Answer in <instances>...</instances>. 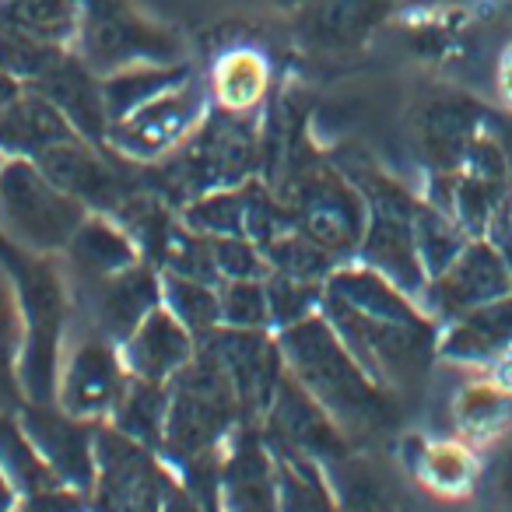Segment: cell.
I'll use <instances>...</instances> for the list:
<instances>
[{"mask_svg":"<svg viewBox=\"0 0 512 512\" xmlns=\"http://www.w3.org/2000/svg\"><path fill=\"white\" fill-rule=\"evenodd\" d=\"M390 4H404V0H390Z\"/></svg>","mask_w":512,"mask_h":512,"instance_id":"37","label":"cell"},{"mask_svg":"<svg viewBox=\"0 0 512 512\" xmlns=\"http://www.w3.org/2000/svg\"><path fill=\"white\" fill-rule=\"evenodd\" d=\"M155 306H162V271L151 260H137L109 278L92 281V313L99 323L95 330L116 344L127 341Z\"/></svg>","mask_w":512,"mask_h":512,"instance_id":"17","label":"cell"},{"mask_svg":"<svg viewBox=\"0 0 512 512\" xmlns=\"http://www.w3.org/2000/svg\"><path fill=\"white\" fill-rule=\"evenodd\" d=\"M74 53L99 78L130 67L183 64V39L137 11L134 0H81Z\"/></svg>","mask_w":512,"mask_h":512,"instance_id":"7","label":"cell"},{"mask_svg":"<svg viewBox=\"0 0 512 512\" xmlns=\"http://www.w3.org/2000/svg\"><path fill=\"white\" fill-rule=\"evenodd\" d=\"M264 253L278 274H288V278H299V281H316V285H323L344 264L330 249H323L316 239H309L302 228L281 232L274 242H267Z\"/></svg>","mask_w":512,"mask_h":512,"instance_id":"30","label":"cell"},{"mask_svg":"<svg viewBox=\"0 0 512 512\" xmlns=\"http://www.w3.org/2000/svg\"><path fill=\"white\" fill-rule=\"evenodd\" d=\"M509 292H512V267L505 260V253L488 235H474L453 256V264L446 271L428 278L418 302L446 327V323L467 316L470 309L488 306V302L502 299Z\"/></svg>","mask_w":512,"mask_h":512,"instance_id":"10","label":"cell"},{"mask_svg":"<svg viewBox=\"0 0 512 512\" xmlns=\"http://www.w3.org/2000/svg\"><path fill=\"white\" fill-rule=\"evenodd\" d=\"M495 88H498V102L505 109H512V43L502 50L498 57V67H495Z\"/></svg>","mask_w":512,"mask_h":512,"instance_id":"34","label":"cell"},{"mask_svg":"<svg viewBox=\"0 0 512 512\" xmlns=\"http://www.w3.org/2000/svg\"><path fill=\"white\" fill-rule=\"evenodd\" d=\"M120 355L130 376L169 383L197 355V334L162 302L137 323V330L127 341H120Z\"/></svg>","mask_w":512,"mask_h":512,"instance_id":"18","label":"cell"},{"mask_svg":"<svg viewBox=\"0 0 512 512\" xmlns=\"http://www.w3.org/2000/svg\"><path fill=\"white\" fill-rule=\"evenodd\" d=\"M341 169L355 179L365 204H369V225H365L355 260L376 267L379 274L397 281L404 292L421 299V292L428 285L418 239H414V218H418L421 197L372 162H351L341 165Z\"/></svg>","mask_w":512,"mask_h":512,"instance_id":"4","label":"cell"},{"mask_svg":"<svg viewBox=\"0 0 512 512\" xmlns=\"http://www.w3.org/2000/svg\"><path fill=\"white\" fill-rule=\"evenodd\" d=\"M481 488L488 491L498 505H512V432L502 435L495 446H488Z\"/></svg>","mask_w":512,"mask_h":512,"instance_id":"33","label":"cell"},{"mask_svg":"<svg viewBox=\"0 0 512 512\" xmlns=\"http://www.w3.org/2000/svg\"><path fill=\"white\" fill-rule=\"evenodd\" d=\"M88 207L57 186L36 158L8 155L0 169V235L36 256H57L67 249Z\"/></svg>","mask_w":512,"mask_h":512,"instance_id":"5","label":"cell"},{"mask_svg":"<svg viewBox=\"0 0 512 512\" xmlns=\"http://www.w3.org/2000/svg\"><path fill=\"white\" fill-rule=\"evenodd\" d=\"M130 383V372L123 365L120 344L106 334L85 337L74 344L67 362H60L57 397L53 404L81 421H109L120 404L123 390Z\"/></svg>","mask_w":512,"mask_h":512,"instance_id":"12","label":"cell"},{"mask_svg":"<svg viewBox=\"0 0 512 512\" xmlns=\"http://www.w3.org/2000/svg\"><path fill=\"white\" fill-rule=\"evenodd\" d=\"M400 460L428 495L470 498L481 491L484 456L474 442L460 439V435H453V439L407 435L400 446Z\"/></svg>","mask_w":512,"mask_h":512,"instance_id":"16","label":"cell"},{"mask_svg":"<svg viewBox=\"0 0 512 512\" xmlns=\"http://www.w3.org/2000/svg\"><path fill=\"white\" fill-rule=\"evenodd\" d=\"M491 106L474 95L446 92L418 102L411 113V137L428 172H453L463 162L474 137L484 130Z\"/></svg>","mask_w":512,"mask_h":512,"instance_id":"15","label":"cell"},{"mask_svg":"<svg viewBox=\"0 0 512 512\" xmlns=\"http://www.w3.org/2000/svg\"><path fill=\"white\" fill-rule=\"evenodd\" d=\"M274 193L288 207L295 228H302L344 264L355 260L369 225V204L341 165L313 155L292 176L281 179Z\"/></svg>","mask_w":512,"mask_h":512,"instance_id":"6","label":"cell"},{"mask_svg":"<svg viewBox=\"0 0 512 512\" xmlns=\"http://www.w3.org/2000/svg\"><path fill=\"white\" fill-rule=\"evenodd\" d=\"M207 106H211L207 85H200L197 78H183L179 85L137 106L134 113L109 123L106 148L137 165L162 162L190 141L193 130L204 123Z\"/></svg>","mask_w":512,"mask_h":512,"instance_id":"9","label":"cell"},{"mask_svg":"<svg viewBox=\"0 0 512 512\" xmlns=\"http://www.w3.org/2000/svg\"><path fill=\"white\" fill-rule=\"evenodd\" d=\"M264 439L271 446L295 449L320 463H341L351 453V439L341 432V425L309 397V390L288 369L264 418Z\"/></svg>","mask_w":512,"mask_h":512,"instance_id":"14","label":"cell"},{"mask_svg":"<svg viewBox=\"0 0 512 512\" xmlns=\"http://www.w3.org/2000/svg\"><path fill=\"white\" fill-rule=\"evenodd\" d=\"M207 92H211L214 109L253 113L271 95V64L264 53L249 50V46L221 53L207 78Z\"/></svg>","mask_w":512,"mask_h":512,"instance_id":"24","label":"cell"},{"mask_svg":"<svg viewBox=\"0 0 512 512\" xmlns=\"http://www.w3.org/2000/svg\"><path fill=\"white\" fill-rule=\"evenodd\" d=\"M414 239H418V253H421V264H425V274L435 278V274L446 271V267L453 264V256L460 253L474 235H470L449 211H442V207H435L428 197H421L418 218H414Z\"/></svg>","mask_w":512,"mask_h":512,"instance_id":"29","label":"cell"},{"mask_svg":"<svg viewBox=\"0 0 512 512\" xmlns=\"http://www.w3.org/2000/svg\"><path fill=\"white\" fill-rule=\"evenodd\" d=\"M18 505H22V495H18V488L8 477V470L0 467V509H18Z\"/></svg>","mask_w":512,"mask_h":512,"instance_id":"35","label":"cell"},{"mask_svg":"<svg viewBox=\"0 0 512 512\" xmlns=\"http://www.w3.org/2000/svg\"><path fill=\"white\" fill-rule=\"evenodd\" d=\"M274 337L285 355V369L306 386L309 397L341 425L351 442L390 432L400 421L397 390L383 386L358 362L323 313L274 330Z\"/></svg>","mask_w":512,"mask_h":512,"instance_id":"2","label":"cell"},{"mask_svg":"<svg viewBox=\"0 0 512 512\" xmlns=\"http://www.w3.org/2000/svg\"><path fill=\"white\" fill-rule=\"evenodd\" d=\"M197 341L207 344L221 362V369L228 372L246 425H264L278 383L285 376V355L278 348V337L271 330L218 327L211 334L197 337Z\"/></svg>","mask_w":512,"mask_h":512,"instance_id":"11","label":"cell"},{"mask_svg":"<svg viewBox=\"0 0 512 512\" xmlns=\"http://www.w3.org/2000/svg\"><path fill=\"white\" fill-rule=\"evenodd\" d=\"M4 162H8V151L0 148V169H4Z\"/></svg>","mask_w":512,"mask_h":512,"instance_id":"36","label":"cell"},{"mask_svg":"<svg viewBox=\"0 0 512 512\" xmlns=\"http://www.w3.org/2000/svg\"><path fill=\"white\" fill-rule=\"evenodd\" d=\"M165 411H169V383H151V379L130 376L120 404L113 411V425L120 432L134 435L137 442L158 449L165 446Z\"/></svg>","mask_w":512,"mask_h":512,"instance_id":"27","label":"cell"},{"mask_svg":"<svg viewBox=\"0 0 512 512\" xmlns=\"http://www.w3.org/2000/svg\"><path fill=\"white\" fill-rule=\"evenodd\" d=\"M81 0H0V29L22 32L39 43L74 46Z\"/></svg>","mask_w":512,"mask_h":512,"instance_id":"25","label":"cell"},{"mask_svg":"<svg viewBox=\"0 0 512 512\" xmlns=\"http://www.w3.org/2000/svg\"><path fill=\"white\" fill-rule=\"evenodd\" d=\"M158 271H162V267H158ZM162 302L197 337L221 327V292L211 281H200V278L176 274V271H162Z\"/></svg>","mask_w":512,"mask_h":512,"instance_id":"28","label":"cell"},{"mask_svg":"<svg viewBox=\"0 0 512 512\" xmlns=\"http://www.w3.org/2000/svg\"><path fill=\"white\" fill-rule=\"evenodd\" d=\"M390 8V0H306L299 8V36L316 50H358Z\"/></svg>","mask_w":512,"mask_h":512,"instance_id":"21","label":"cell"},{"mask_svg":"<svg viewBox=\"0 0 512 512\" xmlns=\"http://www.w3.org/2000/svg\"><path fill=\"white\" fill-rule=\"evenodd\" d=\"M22 348H25V316L18 306L15 281L0 264V411L15 414L25 404L22 390Z\"/></svg>","mask_w":512,"mask_h":512,"instance_id":"26","label":"cell"},{"mask_svg":"<svg viewBox=\"0 0 512 512\" xmlns=\"http://www.w3.org/2000/svg\"><path fill=\"white\" fill-rule=\"evenodd\" d=\"M64 253H67V260L78 267V274H85L88 281L109 278V274L144 260L141 242H137L116 218L99 214V211H92L81 221V228L74 232V239L67 242Z\"/></svg>","mask_w":512,"mask_h":512,"instance_id":"23","label":"cell"},{"mask_svg":"<svg viewBox=\"0 0 512 512\" xmlns=\"http://www.w3.org/2000/svg\"><path fill=\"white\" fill-rule=\"evenodd\" d=\"M246 425L239 397L207 344L197 341V355L169 379V411H165L162 456L186 463L193 456L218 453L235 439V425Z\"/></svg>","mask_w":512,"mask_h":512,"instance_id":"3","label":"cell"},{"mask_svg":"<svg viewBox=\"0 0 512 512\" xmlns=\"http://www.w3.org/2000/svg\"><path fill=\"white\" fill-rule=\"evenodd\" d=\"M320 313L390 390H414L439 358L442 323L376 267L341 264L323 281Z\"/></svg>","mask_w":512,"mask_h":512,"instance_id":"1","label":"cell"},{"mask_svg":"<svg viewBox=\"0 0 512 512\" xmlns=\"http://www.w3.org/2000/svg\"><path fill=\"white\" fill-rule=\"evenodd\" d=\"M512 348V292L467 316L446 323L439 334V358L460 369L484 372Z\"/></svg>","mask_w":512,"mask_h":512,"instance_id":"20","label":"cell"},{"mask_svg":"<svg viewBox=\"0 0 512 512\" xmlns=\"http://www.w3.org/2000/svg\"><path fill=\"white\" fill-rule=\"evenodd\" d=\"M186 495L158 449L120 432L113 421L95 425V491L102 509H169Z\"/></svg>","mask_w":512,"mask_h":512,"instance_id":"8","label":"cell"},{"mask_svg":"<svg viewBox=\"0 0 512 512\" xmlns=\"http://www.w3.org/2000/svg\"><path fill=\"white\" fill-rule=\"evenodd\" d=\"M221 292V327L235 330H271V299L267 278H228Z\"/></svg>","mask_w":512,"mask_h":512,"instance_id":"31","label":"cell"},{"mask_svg":"<svg viewBox=\"0 0 512 512\" xmlns=\"http://www.w3.org/2000/svg\"><path fill=\"white\" fill-rule=\"evenodd\" d=\"M218 505L225 509H274L278 505V467L260 425H246L235 435L228 456L221 453Z\"/></svg>","mask_w":512,"mask_h":512,"instance_id":"19","label":"cell"},{"mask_svg":"<svg viewBox=\"0 0 512 512\" xmlns=\"http://www.w3.org/2000/svg\"><path fill=\"white\" fill-rule=\"evenodd\" d=\"M267 299H271V330H285L306 316L320 313L323 285L271 271L267 274Z\"/></svg>","mask_w":512,"mask_h":512,"instance_id":"32","label":"cell"},{"mask_svg":"<svg viewBox=\"0 0 512 512\" xmlns=\"http://www.w3.org/2000/svg\"><path fill=\"white\" fill-rule=\"evenodd\" d=\"M25 439L50 463V470L74 491L92 498L95 491V421H81L57 404L25 400L15 411Z\"/></svg>","mask_w":512,"mask_h":512,"instance_id":"13","label":"cell"},{"mask_svg":"<svg viewBox=\"0 0 512 512\" xmlns=\"http://www.w3.org/2000/svg\"><path fill=\"white\" fill-rule=\"evenodd\" d=\"M449 414L460 439L474 442L477 449L495 446L512 432V386L498 383L491 372H477L456 390Z\"/></svg>","mask_w":512,"mask_h":512,"instance_id":"22","label":"cell"}]
</instances>
